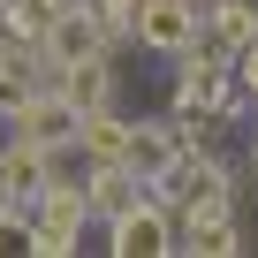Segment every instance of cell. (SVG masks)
<instances>
[{
  "label": "cell",
  "mask_w": 258,
  "mask_h": 258,
  "mask_svg": "<svg viewBox=\"0 0 258 258\" xmlns=\"http://www.w3.org/2000/svg\"><path fill=\"white\" fill-rule=\"evenodd\" d=\"M31 53L61 76L69 61H91V53H114V46L99 38V23H91L84 0H69V8H53V16H46V31H38V46H31Z\"/></svg>",
  "instance_id": "obj_4"
},
{
  "label": "cell",
  "mask_w": 258,
  "mask_h": 258,
  "mask_svg": "<svg viewBox=\"0 0 258 258\" xmlns=\"http://www.w3.org/2000/svg\"><path fill=\"white\" fill-rule=\"evenodd\" d=\"M228 69H235V91L258 106V38H250V46H235V61H228Z\"/></svg>",
  "instance_id": "obj_9"
},
{
  "label": "cell",
  "mask_w": 258,
  "mask_h": 258,
  "mask_svg": "<svg viewBox=\"0 0 258 258\" xmlns=\"http://www.w3.org/2000/svg\"><path fill=\"white\" fill-rule=\"evenodd\" d=\"M84 8H91V23H99L106 46H129V16H137V0H84Z\"/></svg>",
  "instance_id": "obj_8"
},
{
  "label": "cell",
  "mask_w": 258,
  "mask_h": 258,
  "mask_svg": "<svg viewBox=\"0 0 258 258\" xmlns=\"http://www.w3.org/2000/svg\"><path fill=\"white\" fill-rule=\"evenodd\" d=\"M198 8H205V0H137L129 38H137L145 53H160V61H175V53L198 38Z\"/></svg>",
  "instance_id": "obj_5"
},
{
  "label": "cell",
  "mask_w": 258,
  "mask_h": 258,
  "mask_svg": "<svg viewBox=\"0 0 258 258\" xmlns=\"http://www.w3.org/2000/svg\"><path fill=\"white\" fill-rule=\"evenodd\" d=\"M250 175H258V137H250Z\"/></svg>",
  "instance_id": "obj_10"
},
{
  "label": "cell",
  "mask_w": 258,
  "mask_h": 258,
  "mask_svg": "<svg viewBox=\"0 0 258 258\" xmlns=\"http://www.w3.org/2000/svg\"><path fill=\"white\" fill-rule=\"evenodd\" d=\"M76 121H84L76 99H69L53 76H38V84L8 106V145H38V152H46V145H69V137H76Z\"/></svg>",
  "instance_id": "obj_2"
},
{
  "label": "cell",
  "mask_w": 258,
  "mask_h": 258,
  "mask_svg": "<svg viewBox=\"0 0 258 258\" xmlns=\"http://www.w3.org/2000/svg\"><path fill=\"white\" fill-rule=\"evenodd\" d=\"M69 99H76V114H99V106H121V76H114V53H91V61H69L61 76H53Z\"/></svg>",
  "instance_id": "obj_7"
},
{
  "label": "cell",
  "mask_w": 258,
  "mask_h": 258,
  "mask_svg": "<svg viewBox=\"0 0 258 258\" xmlns=\"http://www.w3.org/2000/svg\"><path fill=\"white\" fill-rule=\"evenodd\" d=\"M182 152V129H175V114H137L129 121V137H121V167L137 175V182H152L167 160Z\"/></svg>",
  "instance_id": "obj_6"
},
{
  "label": "cell",
  "mask_w": 258,
  "mask_h": 258,
  "mask_svg": "<svg viewBox=\"0 0 258 258\" xmlns=\"http://www.w3.org/2000/svg\"><path fill=\"white\" fill-rule=\"evenodd\" d=\"M23 213H31V258H69V250H76V235L91 228L84 182H46Z\"/></svg>",
  "instance_id": "obj_1"
},
{
  "label": "cell",
  "mask_w": 258,
  "mask_h": 258,
  "mask_svg": "<svg viewBox=\"0 0 258 258\" xmlns=\"http://www.w3.org/2000/svg\"><path fill=\"white\" fill-rule=\"evenodd\" d=\"M106 250H114V258H167V250H175V213L145 190L137 205H121V213L106 220Z\"/></svg>",
  "instance_id": "obj_3"
}]
</instances>
